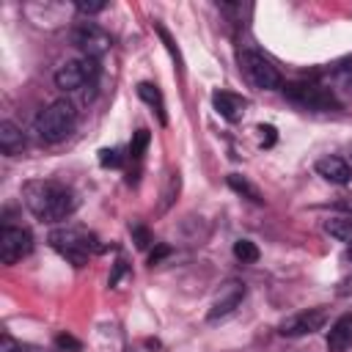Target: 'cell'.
<instances>
[{
  "instance_id": "obj_8",
  "label": "cell",
  "mask_w": 352,
  "mask_h": 352,
  "mask_svg": "<svg viewBox=\"0 0 352 352\" xmlns=\"http://www.w3.org/2000/svg\"><path fill=\"white\" fill-rule=\"evenodd\" d=\"M33 250V234L22 226H3L0 231V258L3 264H16Z\"/></svg>"
},
{
  "instance_id": "obj_5",
  "label": "cell",
  "mask_w": 352,
  "mask_h": 352,
  "mask_svg": "<svg viewBox=\"0 0 352 352\" xmlns=\"http://www.w3.org/2000/svg\"><path fill=\"white\" fill-rule=\"evenodd\" d=\"M96 74H99V66H96L94 58L66 60V63H60L58 72H55V85H58L60 91H66V94H69V91H80L82 85L94 82Z\"/></svg>"
},
{
  "instance_id": "obj_14",
  "label": "cell",
  "mask_w": 352,
  "mask_h": 352,
  "mask_svg": "<svg viewBox=\"0 0 352 352\" xmlns=\"http://www.w3.org/2000/svg\"><path fill=\"white\" fill-rule=\"evenodd\" d=\"M22 148H25V135H22V129L14 124V121H0V151L6 154V157H16V154H22Z\"/></svg>"
},
{
  "instance_id": "obj_12",
  "label": "cell",
  "mask_w": 352,
  "mask_h": 352,
  "mask_svg": "<svg viewBox=\"0 0 352 352\" xmlns=\"http://www.w3.org/2000/svg\"><path fill=\"white\" fill-rule=\"evenodd\" d=\"M316 173L324 179V182H330V184H346L349 179H352V168H349V162L346 160H341V157H322V160H316Z\"/></svg>"
},
{
  "instance_id": "obj_15",
  "label": "cell",
  "mask_w": 352,
  "mask_h": 352,
  "mask_svg": "<svg viewBox=\"0 0 352 352\" xmlns=\"http://www.w3.org/2000/svg\"><path fill=\"white\" fill-rule=\"evenodd\" d=\"M138 96L148 104V107H154V113H157V118H160V124H168V113H165V99H162V91L154 85V82H138Z\"/></svg>"
},
{
  "instance_id": "obj_23",
  "label": "cell",
  "mask_w": 352,
  "mask_h": 352,
  "mask_svg": "<svg viewBox=\"0 0 352 352\" xmlns=\"http://www.w3.org/2000/svg\"><path fill=\"white\" fill-rule=\"evenodd\" d=\"M157 33H160V38H162V44L168 47V52L173 55V60H176V63L182 66V55H179V50H176V44H173V38H170V33H168V30H165L162 25H157Z\"/></svg>"
},
{
  "instance_id": "obj_4",
  "label": "cell",
  "mask_w": 352,
  "mask_h": 352,
  "mask_svg": "<svg viewBox=\"0 0 352 352\" xmlns=\"http://www.w3.org/2000/svg\"><path fill=\"white\" fill-rule=\"evenodd\" d=\"M239 69L242 74L248 77V82L258 91H275L280 88V72L272 66V60H267L261 52H253V50H242L239 52Z\"/></svg>"
},
{
  "instance_id": "obj_25",
  "label": "cell",
  "mask_w": 352,
  "mask_h": 352,
  "mask_svg": "<svg viewBox=\"0 0 352 352\" xmlns=\"http://www.w3.org/2000/svg\"><path fill=\"white\" fill-rule=\"evenodd\" d=\"M55 344H58L60 349H72V352H80V341H77V338H72V336H66V333H60V336L55 338Z\"/></svg>"
},
{
  "instance_id": "obj_11",
  "label": "cell",
  "mask_w": 352,
  "mask_h": 352,
  "mask_svg": "<svg viewBox=\"0 0 352 352\" xmlns=\"http://www.w3.org/2000/svg\"><path fill=\"white\" fill-rule=\"evenodd\" d=\"M212 107L217 110L220 118L236 124L248 110V99L242 94H234V91H214L212 94Z\"/></svg>"
},
{
  "instance_id": "obj_16",
  "label": "cell",
  "mask_w": 352,
  "mask_h": 352,
  "mask_svg": "<svg viewBox=\"0 0 352 352\" xmlns=\"http://www.w3.org/2000/svg\"><path fill=\"white\" fill-rule=\"evenodd\" d=\"M324 231L341 242H349L352 245V217H333L324 223Z\"/></svg>"
},
{
  "instance_id": "obj_24",
  "label": "cell",
  "mask_w": 352,
  "mask_h": 352,
  "mask_svg": "<svg viewBox=\"0 0 352 352\" xmlns=\"http://www.w3.org/2000/svg\"><path fill=\"white\" fill-rule=\"evenodd\" d=\"M132 234H135V245H138L140 250L151 245V234H148V231H146L143 226H135V228H132Z\"/></svg>"
},
{
  "instance_id": "obj_19",
  "label": "cell",
  "mask_w": 352,
  "mask_h": 352,
  "mask_svg": "<svg viewBox=\"0 0 352 352\" xmlns=\"http://www.w3.org/2000/svg\"><path fill=\"white\" fill-rule=\"evenodd\" d=\"M148 140H151V135H148V129H138L135 135H132V143H129V157L138 162V160H143V154H146V148H148Z\"/></svg>"
},
{
  "instance_id": "obj_6",
  "label": "cell",
  "mask_w": 352,
  "mask_h": 352,
  "mask_svg": "<svg viewBox=\"0 0 352 352\" xmlns=\"http://www.w3.org/2000/svg\"><path fill=\"white\" fill-rule=\"evenodd\" d=\"M72 44L82 52V58H102L110 47H113V38H110V33L107 30H102L99 25H94V22H82V25H77L74 30H72Z\"/></svg>"
},
{
  "instance_id": "obj_21",
  "label": "cell",
  "mask_w": 352,
  "mask_h": 352,
  "mask_svg": "<svg viewBox=\"0 0 352 352\" xmlns=\"http://www.w3.org/2000/svg\"><path fill=\"white\" fill-rule=\"evenodd\" d=\"M121 162H124L121 148H102V151H99V165H102V168H118Z\"/></svg>"
},
{
  "instance_id": "obj_28",
  "label": "cell",
  "mask_w": 352,
  "mask_h": 352,
  "mask_svg": "<svg viewBox=\"0 0 352 352\" xmlns=\"http://www.w3.org/2000/svg\"><path fill=\"white\" fill-rule=\"evenodd\" d=\"M0 352H22V346H19V344L6 333V336L0 338Z\"/></svg>"
},
{
  "instance_id": "obj_29",
  "label": "cell",
  "mask_w": 352,
  "mask_h": 352,
  "mask_svg": "<svg viewBox=\"0 0 352 352\" xmlns=\"http://www.w3.org/2000/svg\"><path fill=\"white\" fill-rule=\"evenodd\" d=\"M344 261H346V264H352V245L344 250Z\"/></svg>"
},
{
  "instance_id": "obj_3",
  "label": "cell",
  "mask_w": 352,
  "mask_h": 352,
  "mask_svg": "<svg viewBox=\"0 0 352 352\" xmlns=\"http://www.w3.org/2000/svg\"><path fill=\"white\" fill-rule=\"evenodd\" d=\"M47 242L52 245V250H58L66 261H72L74 267H85L91 253L99 250L96 245V236L88 234L85 228H77V226H60V228H52Z\"/></svg>"
},
{
  "instance_id": "obj_7",
  "label": "cell",
  "mask_w": 352,
  "mask_h": 352,
  "mask_svg": "<svg viewBox=\"0 0 352 352\" xmlns=\"http://www.w3.org/2000/svg\"><path fill=\"white\" fill-rule=\"evenodd\" d=\"M286 96L302 107H314V110H330L338 107V99L333 94V88H324L319 82H292L283 88Z\"/></svg>"
},
{
  "instance_id": "obj_27",
  "label": "cell",
  "mask_w": 352,
  "mask_h": 352,
  "mask_svg": "<svg viewBox=\"0 0 352 352\" xmlns=\"http://www.w3.org/2000/svg\"><path fill=\"white\" fill-rule=\"evenodd\" d=\"M168 253H170V248H168V245H157V250H151V256H148V264H151V267H154V264H160Z\"/></svg>"
},
{
  "instance_id": "obj_17",
  "label": "cell",
  "mask_w": 352,
  "mask_h": 352,
  "mask_svg": "<svg viewBox=\"0 0 352 352\" xmlns=\"http://www.w3.org/2000/svg\"><path fill=\"white\" fill-rule=\"evenodd\" d=\"M228 187L234 190V192H239V195H245V198H250L253 204H261V195H258V190L242 176V173H231L228 176Z\"/></svg>"
},
{
  "instance_id": "obj_13",
  "label": "cell",
  "mask_w": 352,
  "mask_h": 352,
  "mask_svg": "<svg viewBox=\"0 0 352 352\" xmlns=\"http://www.w3.org/2000/svg\"><path fill=\"white\" fill-rule=\"evenodd\" d=\"M349 346H352V314H344L327 330V352H346Z\"/></svg>"
},
{
  "instance_id": "obj_26",
  "label": "cell",
  "mask_w": 352,
  "mask_h": 352,
  "mask_svg": "<svg viewBox=\"0 0 352 352\" xmlns=\"http://www.w3.org/2000/svg\"><path fill=\"white\" fill-rule=\"evenodd\" d=\"M258 132H261V146H272V143H275V126H270V124L264 126V124H261Z\"/></svg>"
},
{
  "instance_id": "obj_20",
  "label": "cell",
  "mask_w": 352,
  "mask_h": 352,
  "mask_svg": "<svg viewBox=\"0 0 352 352\" xmlns=\"http://www.w3.org/2000/svg\"><path fill=\"white\" fill-rule=\"evenodd\" d=\"M333 77H336V82H338L341 88H349V91H352V55H346L344 60L336 63Z\"/></svg>"
},
{
  "instance_id": "obj_18",
  "label": "cell",
  "mask_w": 352,
  "mask_h": 352,
  "mask_svg": "<svg viewBox=\"0 0 352 352\" xmlns=\"http://www.w3.org/2000/svg\"><path fill=\"white\" fill-rule=\"evenodd\" d=\"M258 248H256V242H250V239H236L234 242V258L236 261H242V264H256L258 261Z\"/></svg>"
},
{
  "instance_id": "obj_2",
  "label": "cell",
  "mask_w": 352,
  "mask_h": 352,
  "mask_svg": "<svg viewBox=\"0 0 352 352\" xmlns=\"http://www.w3.org/2000/svg\"><path fill=\"white\" fill-rule=\"evenodd\" d=\"M77 124V110L69 99H55L36 116V135L44 143H60L74 132Z\"/></svg>"
},
{
  "instance_id": "obj_9",
  "label": "cell",
  "mask_w": 352,
  "mask_h": 352,
  "mask_svg": "<svg viewBox=\"0 0 352 352\" xmlns=\"http://www.w3.org/2000/svg\"><path fill=\"white\" fill-rule=\"evenodd\" d=\"M324 322H327L324 308H305V311H297L289 319H283L278 324V333L286 336V338H300V336H311V333L322 330Z\"/></svg>"
},
{
  "instance_id": "obj_22",
  "label": "cell",
  "mask_w": 352,
  "mask_h": 352,
  "mask_svg": "<svg viewBox=\"0 0 352 352\" xmlns=\"http://www.w3.org/2000/svg\"><path fill=\"white\" fill-rule=\"evenodd\" d=\"M74 8H77V14L94 16V14L104 11V8H107V3H104V0H77V3H74Z\"/></svg>"
},
{
  "instance_id": "obj_1",
  "label": "cell",
  "mask_w": 352,
  "mask_h": 352,
  "mask_svg": "<svg viewBox=\"0 0 352 352\" xmlns=\"http://www.w3.org/2000/svg\"><path fill=\"white\" fill-rule=\"evenodd\" d=\"M25 206L33 212V217L44 223H60L74 214L77 209V195L72 187L52 182V179H33L22 187Z\"/></svg>"
},
{
  "instance_id": "obj_10",
  "label": "cell",
  "mask_w": 352,
  "mask_h": 352,
  "mask_svg": "<svg viewBox=\"0 0 352 352\" xmlns=\"http://www.w3.org/2000/svg\"><path fill=\"white\" fill-rule=\"evenodd\" d=\"M245 292H248V289H245V283H239V280H228L226 286H220V294L214 297V302H212L206 319H209V322H217V319L234 314V311L239 308V302L245 300Z\"/></svg>"
}]
</instances>
